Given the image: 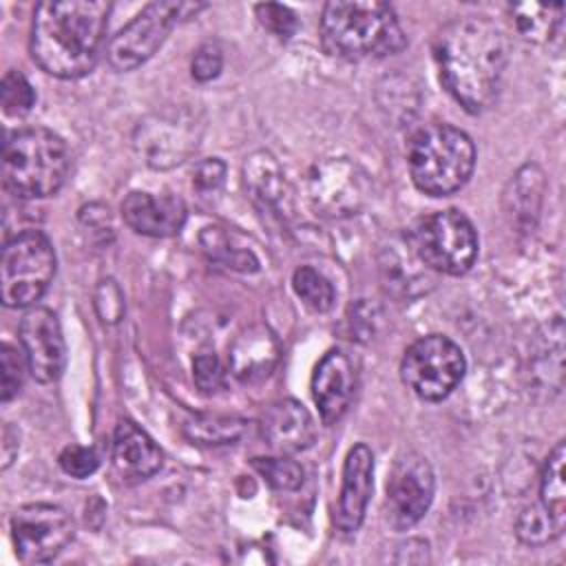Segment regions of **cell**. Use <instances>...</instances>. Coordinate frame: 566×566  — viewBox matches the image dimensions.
I'll return each instance as SVG.
<instances>
[{"label":"cell","mask_w":566,"mask_h":566,"mask_svg":"<svg viewBox=\"0 0 566 566\" xmlns=\"http://www.w3.org/2000/svg\"><path fill=\"white\" fill-rule=\"evenodd\" d=\"M440 82L471 115L486 111L500 91L509 46L504 33L484 15L447 22L433 38Z\"/></svg>","instance_id":"6da1fadb"},{"label":"cell","mask_w":566,"mask_h":566,"mask_svg":"<svg viewBox=\"0 0 566 566\" xmlns=\"http://www.w3.org/2000/svg\"><path fill=\"white\" fill-rule=\"evenodd\" d=\"M111 2L46 0L33 11L31 57L49 75L75 80L93 71L108 24Z\"/></svg>","instance_id":"7a4b0ae2"},{"label":"cell","mask_w":566,"mask_h":566,"mask_svg":"<svg viewBox=\"0 0 566 566\" xmlns=\"http://www.w3.org/2000/svg\"><path fill=\"white\" fill-rule=\"evenodd\" d=\"M321 40L343 60H376L398 53L405 31L394 7L376 0H334L323 7Z\"/></svg>","instance_id":"3957f363"},{"label":"cell","mask_w":566,"mask_h":566,"mask_svg":"<svg viewBox=\"0 0 566 566\" xmlns=\"http://www.w3.org/2000/svg\"><path fill=\"white\" fill-rule=\"evenodd\" d=\"M407 166L418 190L447 197L469 181L475 166V146L464 130L447 122H431L411 133Z\"/></svg>","instance_id":"277c9868"},{"label":"cell","mask_w":566,"mask_h":566,"mask_svg":"<svg viewBox=\"0 0 566 566\" xmlns=\"http://www.w3.org/2000/svg\"><path fill=\"white\" fill-rule=\"evenodd\" d=\"M71 168L64 139L49 128H20L2 146V184L18 199L55 195Z\"/></svg>","instance_id":"5b68a950"},{"label":"cell","mask_w":566,"mask_h":566,"mask_svg":"<svg viewBox=\"0 0 566 566\" xmlns=\"http://www.w3.org/2000/svg\"><path fill=\"white\" fill-rule=\"evenodd\" d=\"M55 276V252L49 237L35 228L4 241L0 261V294L7 307H27L42 298Z\"/></svg>","instance_id":"8992f818"},{"label":"cell","mask_w":566,"mask_h":566,"mask_svg":"<svg viewBox=\"0 0 566 566\" xmlns=\"http://www.w3.org/2000/svg\"><path fill=\"white\" fill-rule=\"evenodd\" d=\"M409 248L422 265L458 276L464 274L478 256V232L460 210H438L413 223Z\"/></svg>","instance_id":"52a82bcc"},{"label":"cell","mask_w":566,"mask_h":566,"mask_svg":"<svg viewBox=\"0 0 566 566\" xmlns=\"http://www.w3.org/2000/svg\"><path fill=\"white\" fill-rule=\"evenodd\" d=\"M467 360L462 349L442 334H429L413 340L400 360L405 385L422 400L438 402L447 398L462 380Z\"/></svg>","instance_id":"ba28073f"},{"label":"cell","mask_w":566,"mask_h":566,"mask_svg":"<svg viewBox=\"0 0 566 566\" xmlns=\"http://www.w3.org/2000/svg\"><path fill=\"white\" fill-rule=\"evenodd\" d=\"M192 4L175 0H157L146 4L128 24H124L108 42L106 57L115 71H133L144 64L164 44L177 20Z\"/></svg>","instance_id":"9c48e42d"},{"label":"cell","mask_w":566,"mask_h":566,"mask_svg":"<svg viewBox=\"0 0 566 566\" xmlns=\"http://www.w3.org/2000/svg\"><path fill=\"white\" fill-rule=\"evenodd\" d=\"M75 535L71 513L55 504H27L11 515L15 555L24 564H44L57 557Z\"/></svg>","instance_id":"30bf717a"},{"label":"cell","mask_w":566,"mask_h":566,"mask_svg":"<svg viewBox=\"0 0 566 566\" xmlns=\"http://www.w3.org/2000/svg\"><path fill=\"white\" fill-rule=\"evenodd\" d=\"M433 489V469L424 455L407 453L398 458L387 480V522L396 531H407L418 524L431 506Z\"/></svg>","instance_id":"8fae6325"},{"label":"cell","mask_w":566,"mask_h":566,"mask_svg":"<svg viewBox=\"0 0 566 566\" xmlns=\"http://www.w3.org/2000/svg\"><path fill=\"white\" fill-rule=\"evenodd\" d=\"M199 139V124L192 113L175 111L153 115L137 126L135 146L153 168H170L181 164Z\"/></svg>","instance_id":"7c38bea8"},{"label":"cell","mask_w":566,"mask_h":566,"mask_svg":"<svg viewBox=\"0 0 566 566\" xmlns=\"http://www.w3.org/2000/svg\"><path fill=\"white\" fill-rule=\"evenodd\" d=\"M20 345L27 369L38 382H53L62 376L66 347L57 316L49 307H31L20 318Z\"/></svg>","instance_id":"4fadbf2b"},{"label":"cell","mask_w":566,"mask_h":566,"mask_svg":"<svg viewBox=\"0 0 566 566\" xmlns=\"http://www.w3.org/2000/svg\"><path fill=\"white\" fill-rule=\"evenodd\" d=\"M312 203L329 217L356 212L365 201V179L347 159L316 164L307 179Z\"/></svg>","instance_id":"5bb4252c"},{"label":"cell","mask_w":566,"mask_h":566,"mask_svg":"<svg viewBox=\"0 0 566 566\" xmlns=\"http://www.w3.org/2000/svg\"><path fill=\"white\" fill-rule=\"evenodd\" d=\"M374 489V453L367 444H354L343 464V482L334 524L340 533L352 535L360 528L367 502Z\"/></svg>","instance_id":"9a60e30c"},{"label":"cell","mask_w":566,"mask_h":566,"mask_svg":"<svg viewBox=\"0 0 566 566\" xmlns=\"http://www.w3.org/2000/svg\"><path fill=\"white\" fill-rule=\"evenodd\" d=\"M356 391V371L343 349H329L312 376V396L323 424H334L347 411Z\"/></svg>","instance_id":"2e32d148"},{"label":"cell","mask_w":566,"mask_h":566,"mask_svg":"<svg viewBox=\"0 0 566 566\" xmlns=\"http://www.w3.org/2000/svg\"><path fill=\"white\" fill-rule=\"evenodd\" d=\"M122 217L139 234L146 237H172L184 228L186 206L177 195L161 192L150 195L133 190L122 201Z\"/></svg>","instance_id":"e0dca14e"},{"label":"cell","mask_w":566,"mask_h":566,"mask_svg":"<svg viewBox=\"0 0 566 566\" xmlns=\"http://www.w3.org/2000/svg\"><path fill=\"white\" fill-rule=\"evenodd\" d=\"M261 433L274 451L298 453L316 440V422L298 400L283 398L261 416Z\"/></svg>","instance_id":"ac0fdd59"},{"label":"cell","mask_w":566,"mask_h":566,"mask_svg":"<svg viewBox=\"0 0 566 566\" xmlns=\"http://www.w3.org/2000/svg\"><path fill=\"white\" fill-rule=\"evenodd\" d=\"M164 455L153 438L130 420H119L113 433V467L122 480L142 482L161 469Z\"/></svg>","instance_id":"d6986e66"},{"label":"cell","mask_w":566,"mask_h":566,"mask_svg":"<svg viewBox=\"0 0 566 566\" xmlns=\"http://www.w3.org/2000/svg\"><path fill=\"white\" fill-rule=\"evenodd\" d=\"M279 340L265 325L243 329L230 345V369L241 382H259L279 360Z\"/></svg>","instance_id":"ffe728a7"},{"label":"cell","mask_w":566,"mask_h":566,"mask_svg":"<svg viewBox=\"0 0 566 566\" xmlns=\"http://www.w3.org/2000/svg\"><path fill=\"white\" fill-rule=\"evenodd\" d=\"M279 161L268 150L252 153L243 164V181L248 192L263 208L276 210L285 197V179Z\"/></svg>","instance_id":"44dd1931"},{"label":"cell","mask_w":566,"mask_h":566,"mask_svg":"<svg viewBox=\"0 0 566 566\" xmlns=\"http://www.w3.org/2000/svg\"><path fill=\"white\" fill-rule=\"evenodd\" d=\"M513 24L524 40L531 42H548L562 20V4H539V2H522L509 7Z\"/></svg>","instance_id":"7402d4cb"},{"label":"cell","mask_w":566,"mask_h":566,"mask_svg":"<svg viewBox=\"0 0 566 566\" xmlns=\"http://www.w3.org/2000/svg\"><path fill=\"white\" fill-rule=\"evenodd\" d=\"M248 429V422L237 416H195L184 424V436L195 444H232Z\"/></svg>","instance_id":"603a6c76"},{"label":"cell","mask_w":566,"mask_h":566,"mask_svg":"<svg viewBox=\"0 0 566 566\" xmlns=\"http://www.w3.org/2000/svg\"><path fill=\"white\" fill-rule=\"evenodd\" d=\"M564 460H566V449H564V440H559L548 453L539 475V504L562 522H566Z\"/></svg>","instance_id":"cb8c5ba5"},{"label":"cell","mask_w":566,"mask_h":566,"mask_svg":"<svg viewBox=\"0 0 566 566\" xmlns=\"http://www.w3.org/2000/svg\"><path fill=\"white\" fill-rule=\"evenodd\" d=\"M564 524L566 522L557 520L542 504H531L517 515L515 535L526 546H544V544H548V542H553L562 535Z\"/></svg>","instance_id":"d4e9b609"},{"label":"cell","mask_w":566,"mask_h":566,"mask_svg":"<svg viewBox=\"0 0 566 566\" xmlns=\"http://www.w3.org/2000/svg\"><path fill=\"white\" fill-rule=\"evenodd\" d=\"M201 241V248L206 250V254L232 270H239V272H254L259 270V261L256 256L250 252V250H243V248H237L230 237L226 234L223 228H206L199 237Z\"/></svg>","instance_id":"484cf974"},{"label":"cell","mask_w":566,"mask_h":566,"mask_svg":"<svg viewBox=\"0 0 566 566\" xmlns=\"http://www.w3.org/2000/svg\"><path fill=\"white\" fill-rule=\"evenodd\" d=\"M292 287L296 296L314 312H327L334 305V287L332 283L314 268L301 265L292 276Z\"/></svg>","instance_id":"4316f807"},{"label":"cell","mask_w":566,"mask_h":566,"mask_svg":"<svg viewBox=\"0 0 566 566\" xmlns=\"http://www.w3.org/2000/svg\"><path fill=\"white\" fill-rule=\"evenodd\" d=\"M254 471L276 491H294L303 484V469L290 458H252Z\"/></svg>","instance_id":"83f0119b"},{"label":"cell","mask_w":566,"mask_h":566,"mask_svg":"<svg viewBox=\"0 0 566 566\" xmlns=\"http://www.w3.org/2000/svg\"><path fill=\"white\" fill-rule=\"evenodd\" d=\"M0 99H2V111L13 117L27 115L33 104H35V91L31 82L15 69L7 71L0 84Z\"/></svg>","instance_id":"f1b7e54d"},{"label":"cell","mask_w":566,"mask_h":566,"mask_svg":"<svg viewBox=\"0 0 566 566\" xmlns=\"http://www.w3.org/2000/svg\"><path fill=\"white\" fill-rule=\"evenodd\" d=\"M24 367H29L27 358H24V352L4 343L2 352H0V396H2V402H9L20 391L22 380H24Z\"/></svg>","instance_id":"f546056e"},{"label":"cell","mask_w":566,"mask_h":566,"mask_svg":"<svg viewBox=\"0 0 566 566\" xmlns=\"http://www.w3.org/2000/svg\"><path fill=\"white\" fill-rule=\"evenodd\" d=\"M93 303H95V312H97L102 323L115 325L124 318V312H126L124 292L119 290V285L113 279H102L97 283L95 294H93Z\"/></svg>","instance_id":"4dcf8cb0"},{"label":"cell","mask_w":566,"mask_h":566,"mask_svg":"<svg viewBox=\"0 0 566 566\" xmlns=\"http://www.w3.org/2000/svg\"><path fill=\"white\" fill-rule=\"evenodd\" d=\"M256 11V18L259 22L272 31L276 38L281 40H287L296 33L298 29V20H296V13L285 7V4H279V2H263V4H256L254 7Z\"/></svg>","instance_id":"1f68e13d"},{"label":"cell","mask_w":566,"mask_h":566,"mask_svg":"<svg viewBox=\"0 0 566 566\" xmlns=\"http://www.w3.org/2000/svg\"><path fill=\"white\" fill-rule=\"evenodd\" d=\"M62 471L71 478L84 480L88 475H93L99 467V455L93 447H82V444H69L62 449L60 458H57Z\"/></svg>","instance_id":"d6a6232c"},{"label":"cell","mask_w":566,"mask_h":566,"mask_svg":"<svg viewBox=\"0 0 566 566\" xmlns=\"http://www.w3.org/2000/svg\"><path fill=\"white\" fill-rule=\"evenodd\" d=\"M192 378L203 394H214L223 385V369L214 349L206 347L192 358Z\"/></svg>","instance_id":"836d02e7"},{"label":"cell","mask_w":566,"mask_h":566,"mask_svg":"<svg viewBox=\"0 0 566 566\" xmlns=\"http://www.w3.org/2000/svg\"><path fill=\"white\" fill-rule=\"evenodd\" d=\"M226 164L219 157H208L195 164L192 170V188L201 195H212L223 186Z\"/></svg>","instance_id":"e575fe53"},{"label":"cell","mask_w":566,"mask_h":566,"mask_svg":"<svg viewBox=\"0 0 566 566\" xmlns=\"http://www.w3.org/2000/svg\"><path fill=\"white\" fill-rule=\"evenodd\" d=\"M221 66H223V55H221L219 44H214V42L201 44L195 51L192 62H190V71H192V77L197 82L214 80L221 73Z\"/></svg>","instance_id":"d590c367"},{"label":"cell","mask_w":566,"mask_h":566,"mask_svg":"<svg viewBox=\"0 0 566 566\" xmlns=\"http://www.w3.org/2000/svg\"><path fill=\"white\" fill-rule=\"evenodd\" d=\"M18 449H20L18 431H13L9 424H4V431H2V469H7L11 464Z\"/></svg>","instance_id":"8d00e7d4"}]
</instances>
